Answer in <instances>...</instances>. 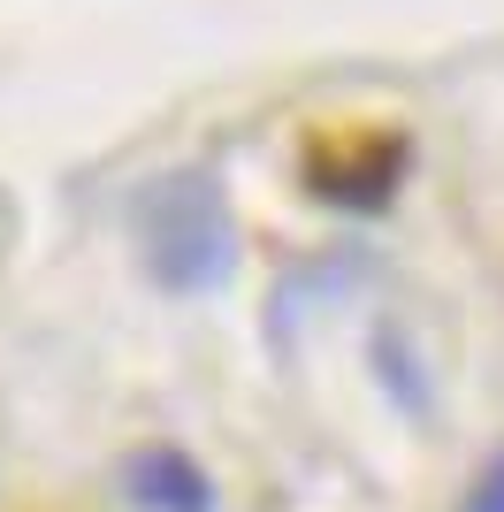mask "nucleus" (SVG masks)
Here are the masks:
<instances>
[{"label":"nucleus","instance_id":"nucleus-2","mask_svg":"<svg viewBox=\"0 0 504 512\" xmlns=\"http://www.w3.org/2000/svg\"><path fill=\"white\" fill-rule=\"evenodd\" d=\"M130 497L146 512H214L207 474L191 467L184 451H146V459L130 467Z\"/></svg>","mask_w":504,"mask_h":512},{"label":"nucleus","instance_id":"nucleus-3","mask_svg":"<svg viewBox=\"0 0 504 512\" xmlns=\"http://www.w3.org/2000/svg\"><path fill=\"white\" fill-rule=\"evenodd\" d=\"M466 512H504V459L474 482V497H466Z\"/></svg>","mask_w":504,"mask_h":512},{"label":"nucleus","instance_id":"nucleus-1","mask_svg":"<svg viewBox=\"0 0 504 512\" xmlns=\"http://www.w3.org/2000/svg\"><path fill=\"white\" fill-rule=\"evenodd\" d=\"M138 245H146L153 283H168V291H214L237 260L230 207L214 192V176L207 169L161 176V184L138 199Z\"/></svg>","mask_w":504,"mask_h":512}]
</instances>
